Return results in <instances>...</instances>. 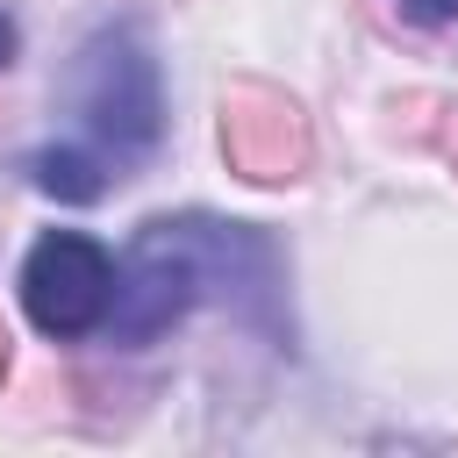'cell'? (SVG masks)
I'll use <instances>...</instances> for the list:
<instances>
[{"instance_id": "5", "label": "cell", "mask_w": 458, "mask_h": 458, "mask_svg": "<svg viewBox=\"0 0 458 458\" xmlns=\"http://www.w3.org/2000/svg\"><path fill=\"white\" fill-rule=\"evenodd\" d=\"M29 172H36V186L57 193V200H100V193H107V172H100L86 150H36Z\"/></svg>"}, {"instance_id": "2", "label": "cell", "mask_w": 458, "mask_h": 458, "mask_svg": "<svg viewBox=\"0 0 458 458\" xmlns=\"http://www.w3.org/2000/svg\"><path fill=\"white\" fill-rule=\"evenodd\" d=\"M72 107H79V122L122 165L157 143L165 100H157V64H150V50H143L136 29H100L79 50V64H72Z\"/></svg>"}, {"instance_id": "6", "label": "cell", "mask_w": 458, "mask_h": 458, "mask_svg": "<svg viewBox=\"0 0 458 458\" xmlns=\"http://www.w3.org/2000/svg\"><path fill=\"white\" fill-rule=\"evenodd\" d=\"M415 21H458V0H401Z\"/></svg>"}, {"instance_id": "7", "label": "cell", "mask_w": 458, "mask_h": 458, "mask_svg": "<svg viewBox=\"0 0 458 458\" xmlns=\"http://www.w3.org/2000/svg\"><path fill=\"white\" fill-rule=\"evenodd\" d=\"M7 57H14V21L0 14V64H7Z\"/></svg>"}, {"instance_id": "1", "label": "cell", "mask_w": 458, "mask_h": 458, "mask_svg": "<svg viewBox=\"0 0 458 458\" xmlns=\"http://www.w3.org/2000/svg\"><path fill=\"white\" fill-rule=\"evenodd\" d=\"M200 293L236 301L250 322H272L279 301V258L250 222H208V215H157L136 229L122 258V286L107 308L114 344H150L172 329Z\"/></svg>"}, {"instance_id": "3", "label": "cell", "mask_w": 458, "mask_h": 458, "mask_svg": "<svg viewBox=\"0 0 458 458\" xmlns=\"http://www.w3.org/2000/svg\"><path fill=\"white\" fill-rule=\"evenodd\" d=\"M114 286H122L114 258L93 236H79V229H50L21 258V308H29V322L43 336H86V329H100L107 308H114Z\"/></svg>"}, {"instance_id": "9", "label": "cell", "mask_w": 458, "mask_h": 458, "mask_svg": "<svg viewBox=\"0 0 458 458\" xmlns=\"http://www.w3.org/2000/svg\"><path fill=\"white\" fill-rule=\"evenodd\" d=\"M451 157H458V143H451Z\"/></svg>"}, {"instance_id": "4", "label": "cell", "mask_w": 458, "mask_h": 458, "mask_svg": "<svg viewBox=\"0 0 458 458\" xmlns=\"http://www.w3.org/2000/svg\"><path fill=\"white\" fill-rule=\"evenodd\" d=\"M222 157L250 186H293L315 157V129L301 100L272 79H229L222 86Z\"/></svg>"}, {"instance_id": "8", "label": "cell", "mask_w": 458, "mask_h": 458, "mask_svg": "<svg viewBox=\"0 0 458 458\" xmlns=\"http://www.w3.org/2000/svg\"><path fill=\"white\" fill-rule=\"evenodd\" d=\"M0 379H7V322H0Z\"/></svg>"}]
</instances>
